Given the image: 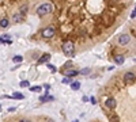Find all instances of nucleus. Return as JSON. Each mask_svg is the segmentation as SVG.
<instances>
[{
  "label": "nucleus",
  "mask_w": 136,
  "mask_h": 122,
  "mask_svg": "<svg viewBox=\"0 0 136 122\" xmlns=\"http://www.w3.org/2000/svg\"><path fill=\"white\" fill-rule=\"evenodd\" d=\"M63 52H64L67 56H74L75 53V45L72 41H65L63 44Z\"/></svg>",
  "instance_id": "obj_1"
},
{
  "label": "nucleus",
  "mask_w": 136,
  "mask_h": 122,
  "mask_svg": "<svg viewBox=\"0 0 136 122\" xmlns=\"http://www.w3.org/2000/svg\"><path fill=\"white\" fill-rule=\"evenodd\" d=\"M49 12H52V6L49 4V3H44V4L38 6V8H37L38 15H46V14H49Z\"/></svg>",
  "instance_id": "obj_2"
},
{
  "label": "nucleus",
  "mask_w": 136,
  "mask_h": 122,
  "mask_svg": "<svg viewBox=\"0 0 136 122\" xmlns=\"http://www.w3.org/2000/svg\"><path fill=\"white\" fill-rule=\"evenodd\" d=\"M55 34H56V30L53 27H46L42 30V37L44 38H52Z\"/></svg>",
  "instance_id": "obj_3"
},
{
  "label": "nucleus",
  "mask_w": 136,
  "mask_h": 122,
  "mask_svg": "<svg viewBox=\"0 0 136 122\" xmlns=\"http://www.w3.org/2000/svg\"><path fill=\"white\" fill-rule=\"evenodd\" d=\"M129 41H131V35L129 34H121L118 37V44L120 45H127L129 44Z\"/></svg>",
  "instance_id": "obj_4"
},
{
  "label": "nucleus",
  "mask_w": 136,
  "mask_h": 122,
  "mask_svg": "<svg viewBox=\"0 0 136 122\" xmlns=\"http://www.w3.org/2000/svg\"><path fill=\"white\" fill-rule=\"evenodd\" d=\"M135 73L133 72H127V73L124 75V80H125V83H133L135 81Z\"/></svg>",
  "instance_id": "obj_5"
},
{
  "label": "nucleus",
  "mask_w": 136,
  "mask_h": 122,
  "mask_svg": "<svg viewBox=\"0 0 136 122\" xmlns=\"http://www.w3.org/2000/svg\"><path fill=\"white\" fill-rule=\"evenodd\" d=\"M105 104H106V107L108 108H114L116 106H117V102H116V99H113V98H108V99L105 100Z\"/></svg>",
  "instance_id": "obj_6"
},
{
  "label": "nucleus",
  "mask_w": 136,
  "mask_h": 122,
  "mask_svg": "<svg viewBox=\"0 0 136 122\" xmlns=\"http://www.w3.org/2000/svg\"><path fill=\"white\" fill-rule=\"evenodd\" d=\"M11 42H12V38H11V35H10V34H3L2 37H0V44L10 45Z\"/></svg>",
  "instance_id": "obj_7"
},
{
  "label": "nucleus",
  "mask_w": 136,
  "mask_h": 122,
  "mask_svg": "<svg viewBox=\"0 0 136 122\" xmlns=\"http://www.w3.org/2000/svg\"><path fill=\"white\" fill-rule=\"evenodd\" d=\"M64 73L67 77H74V76H78L79 75V71H76V69H65Z\"/></svg>",
  "instance_id": "obj_8"
},
{
  "label": "nucleus",
  "mask_w": 136,
  "mask_h": 122,
  "mask_svg": "<svg viewBox=\"0 0 136 122\" xmlns=\"http://www.w3.org/2000/svg\"><path fill=\"white\" fill-rule=\"evenodd\" d=\"M23 21V15L21 12H15L14 15H12V22L14 23H21Z\"/></svg>",
  "instance_id": "obj_9"
},
{
  "label": "nucleus",
  "mask_w": 136,
  "mask_h": 122,
  "mask_svg": "<svg viewBox=\"0 0 136 122\" xmlns=\"http://www.w3.org/2000/svg\"><path fill=\"white\" fill-rule=\"evenodd\" d=\"M49 58H51V54H49V53H45L44 56H42V57H39L38 64H42V62H48Z\"/></svg>",
  "instance_id": "obj_10"
},
{
  "label": "nucleus",
  "mask_w": 136,
  "mask_h": 122,
  "mask_svg": "<svg viewBox=\"0 0 136 122\" xmlns=\"http://www.w3.org/2000/svg\"><path fill=\"white\" fill-rule=\"evenodd\" d=\"M39 100L41 102H52V100H55V96H52V95H44V96L39 98Z\"/></svg>",
  "instance_id": "obj_11"
},
{
  "label": "nucleus",
  "mask_w": 136,
  "mask_h": 122,
  "mask_svg": "<svg viewBox=\"0 0 136 122\" xmlns=\"http://www.w3.org/2000/svg\"><path fill=\"white\" fill-rule=\"evenodd\" d=\"M114 62L116 64H118V65H121V64H124V56H116L114 57Z\"/></svg>",
  "instance_id": "obj_12"
},
{
  "label": "nucleus",
  "mask_w": 136,
  "mask_h": 122,
  "mask_svg": "<svg viewBox=\"0 0 136 122\" xmlns=\"http://www.w3.org/2000/svg\"><path fill=\"white\" fill-rule=\"evenodd\" d=\"M8 25H10V21L7 18H3L2 21H0V27L6 29V27H8Z\"/></svg>",
  "instance_id": "obj_13"
},
{
  "label": "nucleus",
  "mask_w": 136,
  "mask_h": 122,
  "mask_svg": "<svg viewBox=\"0 0 136 122\" xmlns=\"http://www.w3.org/2000/svg\"><path fill=\"white\" fill-rule=\"evenodd\" d=\"M71 88L74 91H78L79 88H80V83H79V81H72V83H71Z\"/></svg>",
  "instance_id": "obj_14"
},
{
  "label": "nucleus",
  "mask_w": 136,
  "mask_h": 122,
  "mask_svg": "<svg viewBox=\"0 0 136 122\" xmlns=\"http://www.w3.org/2000/svg\"><path fill=\"white\" fill-rule=\"evenodd\" d=\"M12 98H15V99H25V95L21 94V92H14V94H12Z\"/></svg>",
  "instance_id": "obj_15"
},
{
  "label": "nucleus",
  "mask_w": 136,
  "mask_h": 122,
  "mask_svg": "<svg viewBox=\"0 0 136 122\" xmlns=\"http://www.w3.org/2000/svg\"><path fill=\"white\" fill-rule=\"evenodd\" d=\"M12 61L18 64V62H22L23 61V57H22V56H14V57H12Z\"/></svg>",
  "instance_id": "obj_16"
},
{
  "label": "nucleus",
  "mask_w": 136,
  "mask_h": 122,
  "mask_svg": "<svg viewBox=\"0 0 136 122\" xmlns=\"http://www.w3.org/2000/svg\"><path fill=\"white\" fill-rule=\"evenodd\" d=\"M31 92H41V87L39 85H33V87H30L29 88Z\"/></svg>",
  "instance_id": "obj_17"
},
{
  "label": "nucleus",
  "mask_w": 136,
  "mask_h": 122,
  "mask_svg": "<svg viewBox=\"0 0 136 122\" xmlns=\"http://www.w3.org/2000/svg\"><path fill=\"white\" fill-rule=\"evenodd\" d=\"M90 72H91V69H90V68H83L80 72H79V73H82V75H88Z\"/></svg>",
  "instance_id": "obj_18"
},
{
  "label": "nucleus",
  "mask_w": 136,
  "mask_h": 122,
  "mask_svg": "<svg viewBox=\"0 0 136 122\" xmlns=\"http://www.w3.org/2000/svg\"><path fill=\"white\" fill-rule=\"evenodd\" d=\"M19 85H21V87H30V83H29L27 80H22L21 83H19Z\"/></svg>",
  "instance_id": "obj_19"
},
{
  "label": "nucleus",
  "mask_w": 136,
  "mask_h": 122,
  "mask_svg": "<svg viewBox=\"0 0 136 122\" xmlns=\"http://www.w3.org/2000/svg\"><path fill=\"white\" fill-rule=\"evenodd\" d=\"M26 12H27V4H23L22 7H21V14H22V15H25Z\"/></svg>",
  "instance_id": "obj_20"
},
{
  "label": "nucleus",
  "mask_w": 136,
  "mask_h": 122,
  "mask_svg": "<svg viewBox=\"0 0 136 122\" xmlns=\"http://www.w3.org/2000/svg\"><path fill=\"white\" fill-rule=\"evenodd\" d=\"M61 83H63V84H71L72 81H71V79H69V77H64V79L61 80Z\"/></svg>",
  "instance_id": "obj_21"
},
{
  "label": "nucleus",
  "mask_w": 136,
  "mask_h": 122,
  "mask_svg": "<svg viewBox=\"0 0 136 122\" xmlns=\"http://www.w3.org/2000/svg\"><path fill=\"white\" fill-rule=\"evenodd\" d=\"M48 68H49V69H51V71H52V72H56V71H57V69H56L55 67H53V65H52V64H48Z\"/></svg>",
  "instance_id": "obj_22"
},
{
  "label": "nucleus",
  "mask_w": 136,
  "mask_h": 122,
  "mask_svg": "<svg viewBox=\"0 0 136 122\" xmlns=\"http://www.w3.org/2000/svg\"><path fill=\"white\" fill-rule=\"evenodd\" d=\"M90 100H91V103H93V104H95V103H97V100H95V98H93V96L90 98Z\"/></svg>",
  "instance_id": "obj_23"
},
{
  "label": "nucleus",
  "mask_w": 136,
  "mask_h": 122,
  "mask_svg": "<svg viewBox=\"0 0 136 122\" xmlns=\"http://www.w3.org/2000/svg\"><path fill=\"white\" fill-rule=\"evenodd\" d=\"M135 16H136V7H135V11H133V12H132V15H131V18H135Z\"/></svg>",
  "instance_id": "obj_24"
},
{
  "label": "nucleus",
  "mask_w": 136,
  "mask_h": 122,
  "mask_svg": "<svg viewBox=\"0 0 136 122\" xmlns=\"http://www.w3.org/2000/svg\"><path fill=\"white\" fill-rule=\"evenodd\" d=\"M82 100H83V102H87V100H88V98H87V96H86V95H84V96L82 98Z\"/></svg>",
  "instance_id": "obj_25"
},
{
  "label": "nucleus",
  "mask_w": 136,
  "mask_h": 122,
  "mask_svg": "<svg viewBox=\"0 0 136 122\" xmlns=\"http://www.w3.org/2000/svg\"><path fill=\"white\" fill-rule=\"evenodd\" d=\"M44 87H45V90H46V91H48V90H49V88H51V85H49V84H45V85H44Z\"/></svg>",
  "instance_id": "obj_26"
},
{
  "label": "nucleus",
  "mask_w": 136,
  "mask_h": 122,
  "mask_svg": "<svg viewBox=\"0 0 136 122\" xmlns=\"http://www.w3.org/2000/svg\"><path fill=\"white\" fill-rule=\"evenodd\" d=\"M15 110H16V107H10L8 108V111H15Z\"/></svg>",
  "instance_id": "obj_27"
},
{
  "label": "nucleus",
  "mask_w": 136,
  "mask_h": 122,
  "mask_svg": "<svg viewBox=\"0 0 136 122\" xmlns=\"http://www.w3.org/2000/svg\"><path fill=\"white\" fill-rule=\"evenodd\" d=\"M21 122H30L29 119H21Z\"/></svg>",
  "instance_id": "obj_28"
},
{
  "label": "nucleus",
  "mask_w": 136,
  "mask_h": 122,
  "mask_svg": "<svg viewBox=\"0 0 136 122\" xmlns=\"http://www.w3.org/2000/svg\"><path fill=\"white\" fill-rule=\"evenodd\" d=\"M74 122H79V121H78V119H75V121H74Z\"/></svg>",
  "instance_id": "obj_29"
},
{
  "label": "nucleus",
  "mask_w": 136,
  "mask_h": 122,
  "mask_svg": "<svg viewBox=\"0 0 136 122\" xmlns=\"http://www.w3.org/2000/svg\"><path fill=\"white\" fill-rule=\"evenodd\" d=\"M0 110H2V104H0Z\"/></svg>",
  "instance_id": "obj_30"
},
{
  "label": "nucleus",
  "mask_w": 136,
  "mask_h": 122,
  "mask_svg": "<svg viewBox=\"0 0 136 122\" xmlns=\"http://www.w3.org/2000/svg\"><path fill=\"white\" fill-rule=\"evenodd\" d=\"M135 62H136V58H135Z\"/></svg>",
  "instance_id": "obj_31"
}]
</instances>
